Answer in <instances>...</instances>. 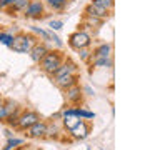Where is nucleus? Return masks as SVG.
I'll return each instance as SVG.
<instances>
[{"instance_id": "2eb2a0df", "label": "nucleus", "mask_w": 160, "mask_h": 150, "mask_svg": "<svg viewBox=\"0 0 160 150\" xmlns=\"http://www.w3.org/2000/svg\"><path fill=\"white\" fill-rule=\"evenodd\" d=\"M90 67H100V68H112L113 67V60L112 57H105V58H92L90 60Z\"/></svg>"}, {"instance_id": "412c9836", "label": "nucleus", "mask_w": 160, "mask_h": 150, "mask_svg": "<svg viewBox=\"0 0 160 150\" xmlns=\"http://www.w3.org/2000/svg\"><path fill=\"white\" fill-rule=\"evenodd\" d=\"M23 138H17V137H8L7 140V143H5V147L2 150H13V148H17L20 147V145H23Z\"/></svg>"}, {"instance_id": "f03ea898", "label": "nucleus", "mask_w": 160, "mask_h": 150, "mask_svg": "<svg viewBox=\"0 0 160 150\" xmlns=\"http://www.w3.org/2000/svg\"><path fill=\"white\" fill-rule=\"evenodd\" d=\"M38 42L37 35L28 33V32H18L13 35V40L8 48H12L15 53H28V50Z\"/></svg>"}, {"instance_id": "423d86ee", "label": "nucleus", "mask_w": 160, "mask_h": 150, "mask_svg": "<svg viewBox=\"0 0 160 150\" xmlns=\"http://www.w3.org/2000/svg\"><path fill=\"white\" fill-rule=\"evenodd\" d=\"M90 132H92V123H90L88 120L80 118L78 123L75 125L72 130H68V135L72 140H85L90 135Z\"/></svg>"}, {"instance_id": "6e6552de", "label": "nucleus", "mask_w": 160, "mask_h": 150, "mask_svg": "<svg viewBox=\"0 0 160 150\" xmlns=\"http://www.w3.org/2000/svg\"><path fill=\"white\" fill-rule=\"evenodd\" d=\"M52 80H53V83L63 92V90H67V88L78 83L80 73H68V75H62V77H57V78H52Z\"/></svg>"}, {"instance_id": "1a4fd4ad", "label": "nucleus", "mask_w": 160, "mask_h": 150, "mask_svg": "<svg viewBox=\"0 0 160 150\" xmlns=\"http://www.w3.org/2000/svg\"><path fill=\"white\" fill-rule=\"evenodd\" d=\"M68 73H78V65H77L75 60H72L70 57H65L62 65L58 67V70L52 75V78L62 77V75H68Z\"/></svg>"}, {"instance_id": "393cba45", "label": "nucleus", "mask_w": 160, "mask_h": 150, "mask_svg": "<svg viewBox=\"0 0 160 150\" xmlns=\"http://www.w3.org/2000/svg\"><path fill=\"white\" fill-rule=\"evenodd\" d=\"M13 40V35L10 32H0V43L5 45V47H10V43H12Z\"/></svg>"}, {"instance_id": "aec40b11", "label": "nucleus", "mask_w": 160, "mask_h": 150, "mask_svg": "<svg viewBox=\"0 0 160 150\" xmlns=\"http://www.w3.org/2000/svg\"><path fill=\"white\" fill-rule=\"evenodd\" d=\"M90 3L97 5V7L107 10V12H112L113 7H115V0H92Z\"/></svg>"}, {"instance_id": "39448f33", "label": "nucleus", "mask_w": 160, "mask_h": 150, "mask_svg": "<svg viewBox=\"0 0 160 150\" xmlns=\"http://www.w3.org/2000/svg\"><path fill=\"white\" fill-rule=\"evenodd\" d=\"M23 17L25 18H32V20H38L43 17L45 13V3L43 0H30L28 5L23 10Z\"/></svg>"}, {"instance_id": "ddd939ff", "label": "nucleus", "mask_w": 160, "mask_h": 150, "mask_svg": "<svg viewBox=\"0 0 160 150\" xmlns=\"http://www.w3.org/2000/svg\"><path fill=\"white\" fill-rule=\"evenodd\" d=\"M110 55H112V45L110 43H100L92 50V58H105L110 57Z\"/></svg>"}, {"instance_id": "72a5a7b5", "label": "nucleus", "mask_w": 160, "mask_h": 150, "mask_svg": "<svg viewBox=\"0 0 160 150\" xmlns=\"http://www.w3.org/2000/svg\"><path fill=\"white\" fill-rule=\"evenodd\" d=\"M35 150H43V148H35Z\"/></svg>"}, {"instance_id": "c756f323", "label": "nucleus", "mask_w": 160, "mask_h": 150, "mask_svg": "<svg viewBox=\"0 0 160 150\" xmlns=\"http://www.w3.org/2000/svg\"><path fill=\"white\" fill-rule=\"evenodd\" d=\"M7 110H5V107H3V103H0V122H3L5 118H7Z\"/></svg>"}, {"instance_id": "f257e3e1", "label": "nucleus", "mask_w": 160, "mask_h": 150, "mask_svg": "<svg viewBox=\"0 0 160 150\" xmlns=\"http://www.w3.org/2000/svg\"><path fill=\"white\" fill-rule=\"evenodd\" d=\"M63 58H65V53L62 50H48V52L45 53V57L38 62V67L43 73H47L52 77V75L58 70L60 65H62Z\"/></svg>"}, {"instance_id": "f3484780", "label": "nucleus", "mask_w": 160, "mask_h": 150, "mask_svg": "<svg viewBox=\"0 0 160 150\" xmlns=\"http://www.w3.org/2000/svg\"><path fill=\"white\" fill-rule=\"evenodd\" d=\"M43 3L47 5L50 10H53V12H62V10L67 7L68 0H43Z\"/></svg>"}, {"instance_id": "9d476101", "label": "nucleus", "mask_w": 160, "mask_h": 150, "mask_svg": "<svg viewBox=\"0 0 160 150\" xmlns=\"http://www.w3.org/2000/svg\"><path fill=\"white\" fill-rule=\"evenodd\" d=\"M45 130H47V122H43V120H38V122H35L32 127H28L25 130V133H27L28 138H43L45 137Z\"/></svg>"}, {"instance_id": "4468645a", "label": "nucleus", "mask_w": 160, "mask_h": 150, "mask_svg": "<svg viewBox=\"0 0 160 150\" xmlns=\"http://www.w3.org/2000/svg\"><path fill=\"white\" fill-rule=\"evenodd\" d=\"M28 2L30 0H15V2L10 5V7L5 10L8 15H15V13H18V12H23L25 10V7L28 5Z\"/></svg>"}, {"instance_id": "f8f14e48", "label": "nucleus", "mask_w": 160, "mask_h": 150, "mask_svg": "<svg viewBox=\"0 0 160 150\" xmlns=\"http://www.w3.org/2000/svg\"><path fill=\"white\" fill-rule=\"evenodd\" d=\"M110 13L112 12H107V10L97 7V5L93 3H88L87 7L83 8V15H88V17H95V18H102V20H107L110 17Z\"/></svg>"}, {"instance_id": "7c9ffc66", "label": "nucleus", "mask_w": 160, "mask_h": 150, "mask_svg": "<svg viewBox=\"0 0 160 150\" xmlns=\"http://www.w3.org/2000/svg\"><path fill=\"white\" fill-rule=\"evenodd\" d=\"M82 90L85 92V95H93V90L90 88V87H82Z\"/></svg>"}, {"instance_id": "9b49d317", "label": "nucleus", "mask_w": 160, "mask_h": 150, "mask_svg": "<svg viewBox=\"0 0 160 150\" xmlns=\"http://www.w3.org/2000/svg\"><path fill=\"white\" fill-rule=\"evenodd\" d=\"M48 50L50 48L47 47V43H45V42H37L32 48L28 50V55H30V58H32V62L38 63L40 60L45 57V53H47Z\"/></svg>"}, {"instance_id": "cd10ccee", "label": "nucleus", "mask_w": 160, "mask_h": 150, "mask_svg": "<svg viewBox=\"0 0 160 150\" xmlns=\"http://www.w3.org/2000/svg\"><path fill=\"white\" fill-rule=\"evenodd\" d=\"M50 42H53L57 47H62V40H60V37L55 32H52V30H50Z\"/></svg>"}, {"instance_id": "4be33fe9", "label": "nucleus", "mask_w": 160, "mask_h": 150, "mask_svg": "<svg viewBox=\"0 0 160 150\" xmlns=\"http://www.w3.org/2000/svg\"><path fill=\"white\" fill-rule=\"evenodd\" d=\"M75 117L83 118V120H92V118H95V113L88 112V110H85L82 107H75Z\"/></svg>"}, {"instance_id": "c85d7f7f", "label": "nucleus", "mask_w": 160, "mask_h": 150, "mask_svg": "<svg viewBox=\"0 0 160 150\" xmlns=\"http://www.w3.org/2000/svg\"><path fill=\"white\" fill-rule=\"evenodd\" d=\"M13 2H15V0H0V10H3V12H5V10H7Z\"/></svg>"}, {"instance_id": "2f4dec72", "label": "nucleus", "mask_w": 160, "mask_h": 150, "mask_svg": "<svg viewBox=\"0 0 160 150\" xmlns=\"http://www.w3.org/2000/svg\"><path fill=\"white\" fill-rule=\"evenodd\" d=\"M25 147H23V145H20V147H17V148H13V150H23Z\"/></svg>"}, {"instance_id": "b1692460", "label": "nucleus", "mask_w": 160, "mask_h": 150, "mask_svg": "<svg viewBox=\"0 0 160 150\" xmlns=\"http://www.w3.org/2000/svg\"><path fill=\"white\" fill-rule=\"evenodd\" d=\"M77 52H78V57H80L82 62L90 63V58H92V50H90V48H80V50H77Z\"/></svg>"}, {"instance_id": "a211bd4d", "label": "nucleus", "mask_w": 160, "mask_h": 150, "mask_svg": "<svg viewBox=\"0 0 160 150\" xmlns=\"http://www.w3.org/2000/svg\"><path fill=\"white\" fill-rule=\"evenodd\" d=\"M60 127L55 122H50L47 123V130H45V137L43 138H58L60 137Z\"/></svg>"}, {"instance_id": "6ab92c4d", "label": "nucleus", "mask_w": 160, "mask_h": 150, "mask_svg": "<svg viewBox=\"0 0 160 150\" xmlns=\"http://www.w3.org/2000/svg\"><path fill=\"white\" fill-rule=\"evenodd\" d=\"M33 35H37L38 40H42V42H50V30H45V28H40V27H32Z\"/></svg>"}, {"instance_id": "a878e982", "label": "nucleus", "mask_w": 160, "mask_h": 150, "mask_svg": "<svg viewBox=\"0 0 160 150\" xmlns=\"http://www.w3.org/2000/svg\"><path fill=\"white\" fill-rule=\"evenodd\" d=\"M3 107H5V110H7V113H10L18 107V103L12 98H3Z\"/></svg>"}, {"instance_id": "7ed1b4c3", "label": "nucleus", "mask_w": 160, "mask_h": 150, "mask_svg": "<svg viewBox=\"0 0 160 150\" xmlns=\"http://www.w3.org/2000/svg\"><path fill=\"white\" fill-rule=\"evenodd\" d=\"M68 47L72 50H80V48H90V45H92V35L87 33L85 30H80L77 28L75 32H72L68 35Z\"/></svg>"}, {"instance_id": "bb28decb", "label": "nucleus", "mask_w": 160, "mask_h": 150, "mask_svg": "<svg viewBox=\"0 0 160 150\" xmlns=\"http://www.w3.org/2000/svg\"><path fill=\"white\" fill-rule=\"evenodd\" d=\"M62 27H63L62 20H50L48 22V30H52V32H58V30H62Z\"/></svg>"}, {"instance_id": "0eeeda50", "label": "nucleus", "mask_w": 160, "mask_h": 150, "mask_svg": "<svg viewBox=\"0 0 160 150\" xmlns=\"http://www.w3.org/2000/svg\"><path fill=\"white\" fill-rule=\"evenodd\" d=\"M65 92V100H67L68 105H73V107H77V105H80L83 102V90L82 87L77 83L73 85V87H70L67 90H63Z\"/></svg>"}, {"instance_id": "dca6fc26", "label": "nucleus", "mask_w": 160, "mask_h": 150, "mask_svg": "<svg viewBox=\"0 0 160 150\" xmlns=\"http://www.w3.org/2000/svg\"><path fill=\"white\" fill-rule=\"evenodd\" d=\"M20 112H22V107L18 105V107L15 108L13 112H10V113L7 115V118H5L3 122L7 123L10 128H13V130H15V127H17V122H18V117H20Z\"/></svg>"}, {"instance_id": "20e7f679", "label": "nucleus", "mask_w": 160, "mask_h": 150, "mask_svg": "<svg viewBox=\"0 0 160 150\" xmlns=\"http://www.w3.org/2000/svg\"><path fill=\"white\" fill-rule=\"evenodd\" d=\"M38 120H42V117H40L38 112H35V110H30V108H27V110L22 108L15 130H17V132H25V130H27L28 127H32L35 122H38Z\"/></svg>"}, {"instance_id": "5701e85b", "label": "nucleus", "mask_w": 160, "mask_h": 150, "mask_svg": "<svg viewBox=\"0 0 160 150\" xmlns=\"http://www.w3.org/2000/svg\"><path fill=\"white\" fill-rule=\"evenodd\" d=\"M78 117H62V125H63V130H72L75 125L78 123Z\"/></svg>"}, {"instance_id": "473e14b6", "label": "nucleus", "mask_w": 160, "mask_h": 150, "mask_svg": "<svg viewBox=\"0 0 160 150\" xmlns=\"http://www.w3.org/2000/svg\"><path fill=\"white\" fill-rule=\"evenodd\" d=\"M0 103H3V97H2V95H0Z\"/></svg>"}]
</instances>
